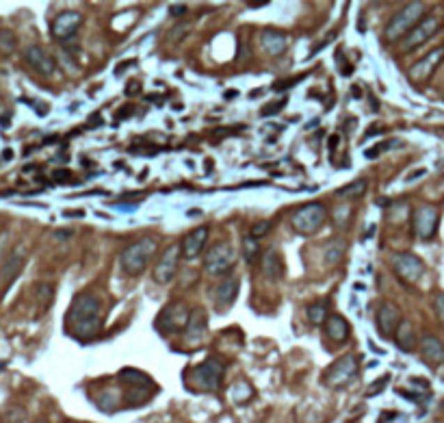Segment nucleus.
<instances>
[{
    "label": "nucleus",
    "instance_id": "1",
    "mask_svg": "<svg viewBox=\"0 0 444 423\" xmlns=\"http://www.w3.org/2000/svg\"><path fill=\"white\" fill-rule=\"evenodd\" d=\"M102 330V299L93 293H78L66 315V332L78 341H91Z\"/></svg>",
    "mask_w": 444,
    "mask_h": 423
},
{
    "label": "nucleus",
    "instance_id": "2",
    "mask_svg": "<svg viewBox=\"0 0 444 423\" xmlns=\"http://www.w3.org/2000/svg\"><path fill=\"white\" fill-rule=\"evenodd\" d=\"M158 244L154 237H141L132 244H128L122 254H119V263H122V269L128 276H139L144 274L150 265V260L156 256Z\"/></svg>",
    "mask_w": 444,
    "mask_h": 423
},
{
    "label": "nucleus",
    "instance_id": "3",
    "mask_svg": "<svg viewBox=\"0 0 444 423\" xmlns=\"http://www.w3.org/2000/svg\"><path fill=\"white\" fill-rule=\"evenodd\" d=\"M425 17V5L422 3H408L406 7H401L386 24V31H383V37L386 42H401L420 20Z\"/></svg>",
    "mask_w": 444,
    "mask_h": 423
},
{
    "label": "nucleus",
    "instance_id": "4",
    "mask_svg": "<svg viewBox=\"0 0 444 423\" xmlns=\"http://www.w3.org/2000/svg\"><path fill=\"white\" fill-rule=\"evenodd\" d=\"M193 309L189 306V302L185 299H171L169 304L158 313L156 317V330L163 336H171L178 332H185L189 317H191Z\"/></svg>",
    "mask_w": 444,
    "mask_h": 423
},
{
    "label": "nucleus",
    "instance_id": "5",
    "mask_svg": "<svg viewBox=\"0 0 444 423\" xmlns=\"http://www.w3.org/2000/svg\"><path fill=\"white\" fill-rule=\"evenodd\" d=\"M326 221H328V209L321 202H310V205L299 207L293 213L291 226L297 235L310 237V235H316L323 226H326Z\"/></svg>",
    "mask_w": 444,
    "mask_h": 423
},
{
    "label": "nucleus",
    "instance_id": "6",
    "mask_svg": "<svg viewBox=\"0 0 444 423\" xmlns=\"http://www.w3.org/2000/svg\"><path fill=\"white\" fill-rule=\"evenodd\" d=\"M236 263V250L232 248V244L228 241H219V244H213L206 254H204V272L208 276H228L230 269Z\"/></svg>",
    "mask_w": 444,
    "mask_h": 423
},
{
    "label": "nucleus",
    "instance_id": "7",
    "mask_svg": "<svg viewBox=\"0 0 444 423\" xmlns=\"http://www.w3.org/2000/svg\"><path fill=\"white\" fill-rule=\"evenodd\" d=\"M191 389L193 391H206L215 393L221 387V378H224V365L217 358H208L204 362L195 365L189 373Z\"/></svg>",
    "mask_w": 444,
    "mask_h": 423
},
{
    "label": "nucleus",
    "instance_id": "8",
    "mask_svg": "<svg viewBox=\"0 0 444 423\" xmlns=\"http://www.w3.org/2000/svg\"><path fill=\"white\" fill-rule=\"evenodd\" d=\"M355 373H358V360H355V356H340V358H336L332 365L323 371V385L326 387H330V389H345V387H349L351 382H353V378H355Z\"/></svg>",
    "mask_w": 444,
    "mask_h": 423
},
{
    "label": "nucleus",
    "instance_id": "9",
    "mask_svg": "<svg viewBox=\"0 0 444 423\" xmlns=\"http://www.w3.org/2000/svg\"><path fill=\"white\" fill-rule=\"evenodd\" d=\"M440 226V209L434 205H420L412 211V228L414 235L422 241L436 237Z\"/></svg>",
    "mask_w": 444,
    "mask_h": 423
},
{
    "label": "nucleus",
    "instance_id": "10",
    "mask_svg": "<svg viewBox=\"0 0 444 423\" xmlns=\"http://www.w3.org/2000/svg\"><path fill=\"white\" fill-rule=\"evenodd\" d=\"M180 258H183V250H180V244H174L169 248L163 250V254L158 256L152 278L156 285H169V282L176 278L178 267H180Z\"/></svg>",
    "mask_w": 444,
    "mask_h": 423
},
{
    "label": "nucleus",
    "instance_id": "11",
    "mask_svg": "<svg viewBox=\"0 0 444 423\" xmlns=\"http://www.w3.org/2000/svg\"><path fill=\"white\" fill-rule=\"evenodd\" d=\"M390 267L397 274V278H401L403 282H418L420 276L425 274V263H422L420 256H416L414 252L392 254Z\"/></svg>",
    "mask_w": 444,
    "mask_h": 423
},
{
    "label": "nucleus",
    "instance_id": "12",
    "mask_svg": "<svg viewBox=\"0 0 444 423\" xmlns=\"http://www.w3.org/2000/svg\"><path fill=\"white\" fill-rule=\"evenodd\" d=\"M438 31H440V20L436 15H425L406 37L401 39V50L410 52V50L422 46L425 42H429Z\"/></svg>",
    "mask_w": 444,
    "mask_h": 423
},
{
    "label": "nucleus",
    "instance_id": "13",
    "mask_svg": "<svg viewBox=\"0 0 444 423\" xmlns=\"http://www.w3.org/2000/svg\"><path fill=\"white\" fill-rule=\"evenodd\" d=\"M442 61H444V46L434 48V50H429L422 59H418V61L408 70V78L412 80V83H416V85L427 83V80L436 74V70L440 68Z\"/></svg>",
    "mask_w": 444,
    "mask_h": 423
},
{
    "label": "nucleus",
    "instance_id": "14",
    "mask_svg": "<svg viewBox=\"0 0 444 423\" xmlns=\"http://www.w3.org/2000/svg\"><path fill=\"white\" fill-rule=\"evenodd\" d=\"M401 311L395 302L383 299L381 304L377 306V332L383 339H395L399 326H401Z\"/></svg>",
    "mask_w": 444,
    "mask_h": 423
},
{
    "label": "nucleus",
    "instance_id": "15",
    "mask_svg": "<svg viewBox=\"0 0 444 423\" xmlns=\"http://www.w3.org/2000/svg\"><path fill=\"white\" fill-rule=\"evenodd\" d=\"M80 24H83V15L78 11H61L52 20L50 33L59 42H66V39H72L78 33Z\"/></svg>",
    "mask_w": 444,
    "mask_h": 423
},
{
    "label": "nucleus",
    "instance_id": "16",
    "mask_svg": "<svg viewBox=\"0 0 444 423\" xmlns=\"http://www.w3.org/2000/svg\"><path fill=\"white\" fill-rule=\"evenodd\" d=\"M24 61L39 76H52L54 70H56V64H54L52 54L46 48H42V46H29L24 50Z\"/></svg>",
    "mask_w": 444,
    "mask_h": 423
},
{
    "label": "nucleus",
    "instance_id": "17",
    "mask_svg": "<svg viewBox=\"0 0 444 423\" xmlns=\"http://www.w3.org/2000/svg\"><path fill=\"white\" fill-rule=\"evenodd\" d=\"M206 239H208V226H197L191 232H187L183 239H180V250H183V258L193 260L201 254L206 246Z\"/></svg>",
    "mask_w": 444,
    "mask_h": 423
},
{
    "label": "nucleus",
    "instance_id": "18",
    "mask_svg": "<svg viewBox=\"0 0 444 423\" xmlns=\"http://www.w3.org/2000/svg\"><path fill=\"white\" fill-rule=\"evenodd\" d=\"M206 330H208V315L201 309H193V313L189 317V324L185 328V343L187 346L201 343V339L206 336Z\"/></svg>",
    "mask_w": 444,
    "mask_h": 423
},
{
    "label": "nucleus",
    "instance_id": "19",
    "mask_svg": "<svg viewBox=\"0 0 444 423\" xmlns=\"http://www.w3.org/2000/svg\"><path fill=\"white\" fill-rule=\"evenodd\" d=\"M260 269H262L265 280L277 282V280H282V276H284V258H282V254L275 248H269L260 256Z\"/></svg>",
    "mask_w": 444,
    "mask_h": 423
},
{
    "label": "nucleus",
    "instance_id": "20",
    "mask_svg": "<svg viewBox=\"0 0 444 423\" xmlns=\"http://www.w3.org/2000/svg\"><path fill=\"white\" fill-rule=\"evenodd\" d=\"M238 289H240V285H238V280L234 276H226L224 280H221L219 285L215 287V304H217V309L219 311H228L236 302V297H238Z\"/></svg>",
    "mask_w": 444,
    "mask_h": 423
},
{
    "label": "nucleus",
    "instance_id": "21",
    "mask_svg": "<svg viewBox=\"0 0 444 423\" xmlns=\"http://www.w3.org/2000/svg\"><path fill=\"white\" fill-rule=\"evenodd\" d=\"M323 328H326L328 339L334 341V343H345V341L349 339V334H351V324L342 315H338V313L328 315Z\"/></svg>",
    "mask_w": 444,
    "mask_h": 423
},
{
    "label": "nucleus",
    "instance_id": "22",
    "mask_svg": "<svg viewBox=\"0 0 444 423\" xmlns=\"http://www.w3.org/2000/svg\"><path fill=\"white\" fill-rule=\"evenodd\" d=\"M260 46H262V50H265L267 57H282L286 52L289 39L282 31L269 29V31H265L260 35Z\"/></svg>",
    "mask_w": 444,
    "mask_h": 423
},
{
    "label": "nucleus",
    "instance_id": "23",
    "mask_svg": "<svg viewBox=\"0 0 444 423\" xmlns=\"http://www.w3.org/2000/svg\"><path fill=\"white\" fill-rule=\"evenodd\" d=\"M418 348H420V356L425 358L427 365H440V362H444V343L436 334L422 336Z\"/></svg>",
    "mask_w": 444,
    "mask_h": 423
},
{
    "label": "nucleus",
    "instance_id": "24",
    "mask_svg": "<svg viewBox=\"0 0 444 423\" xmlns=\"http://www.w3.org/2000/svg\"><path fill=\"white\" fill-rule=\"evenodd\" d=\"M24 263H26V254H24L22 248H17L13 254L7 256V263L3 265V269H0V280H3V287L5 289L15 280V276L20 274V269H22Z\"/></svg>",
    "mask_w": 444,
    "mask_h": 423
},
{
    "label": "nucleus",
    "instance_id": "25",
    "mask_svg": "<svg viewBox=\"0 0 444 423\" xmlns=\"http://www.w3.org/2000/svg\"><path fill=\"white\" fill-rule=\"evenodd\" d=\"M395 343H397V348L401 352H406V354L416 350L418 336H416V330H414V326L410 324V321H401V326H399V330L395 334Z\"/></svg>",
    "mask_w": 444,
    "mask_h": 423
},
{
    "label": "nucleus",
    "instance_id": "26",
    "mask_svg": "<svg viewBox=\"0 0 444 423\" xmlns=\"http://www.w3.org/2000/svg\"><path fill=\"white\" fill-rule=\"evenodd\" d=\"M119 380L124 382V385H128L130 389H146L150 391L154 385H152V380L144 373V371H137V369H122V373H119Z\"/></svg>",
    "mask_w": 444,
    "mask_h": 423
},
{
    "label": "nucleus",
    "instance_id": "27",
    "mask_svg": "<svg viewBox=\"0 0 444 423\" xmlns=\"http://www.w3.org/2000/svg\"><path fill=\"white\" fill-rule=\"evenodd\" d=\"M345 252H347V244L342 239H332L330 244L326 246V252H323V260H326V265L328 267H336V265H340V260H342V256H345Z\"/></svg>",
    "mask_w": 444,
    "mask_h": 423
},
{
    "label": "nucleus",
    "instance_id": "28",
    "mask_svg": "<svg viewBox=\"0 0 444 423\" xmlns=\"http://www.w3.org/2000/svg\"><path fill=\"white\" fill-rule=\"evenodd\" d=\"M367 187H369L367 180H353V183H349L347 187L338 189L336 195L338 198H345V200H358V198H362V195L367 193Z\"/></svg>",
    "mask_w": 444,
    "mask_h": 423
},
{
    "label": "nucleus",
    "instance_id": "29",
    "mask_svg": "<svg viewBox=\"0 0 444 423\" xmlns=\"http://www.w3.org/2000/svg\"><path fill=\"white\" fill-rule=\"evenodd\" d=\"M306 313H308L310 324L323 326V324H326V319H328V302H314V304L308 306Z\"/></svg>",
    "mask_w": 444,
    "mask_h": 423
},
{
    "label": "nucleus",
    "instance_id": "30",
    "mask_svg": "<svg viewBox=\"0 0 444 423\" xmlns=\"http://www.w3.org/2000/svg\"><path fill=\"white\" fill-rule=\"evenodd\" d=\"M252 395H254V391L250 387V382H245V380L236 382V385L232 387V397H234L236 404H247V401L252 399Z\"/></svg>",
    "mask_w": 444,
    "mask_h": 423
},
{
    "label": "nucleus",
    "instance_id": "31",
    "mask_svg": "<svg viewBox=\"0 0 444 423\" xmlns=\"http://www.w3.org/2000/svg\"><path fill=\"white\" fill-rule=\"evenodd\" d=\"M243 256H245L247 263H256V260L260 258V246H258V239L256 237L247 235L243 239Z\"/></svg>",
    "mask_w": 444,
    "mask_h": 423
},
{
    "label": "nucleus",
    "instance_id": "32",
    "mask_svg": "<svg viewBox=\"0 0 444 423\" xmlns=\"http://www.w3.org/2000/svg\"><path fill=\"white\" fill-rule=\"evenodd\" d=\"M189 31H191V24L189 22H178L176 27H171L169 29V33H167V42L169 44H178V42H183V39L189 35Z\"/></svg>",
    "mask_w": 444,
    "mask_h": 423
},
{
    "label": "nucleus",
    "instance_id": "33",
    "mask_svg": "<svg viewBox=\"0 0 444 423\" xmlns=\"http://www.w3.org/2000/svg\"><path fill=\"white\" fill-rule=\"evenodd\" d=\"M15 44H17V39H15V33L5 29V31H0V52L3 54H11L15 50Z\"/></svg>",
    "mask_w": 444,
    "mask_h": 423
},
{
    "label": "nucleus",
    "instance_id": "34",
    "mask_svg": "<svg viewBox=\"0 0 444 423\" xmlns=\"http://www.w3.org/2000/svg\"><path fill=\"white\" fill-rule=\"evenodd\" d=\"M399 144L397 139H388V141H381V144H377V146H373V148H369L367 152H365V156L367 158H377L379 154H383L386 150H390V148H395Z\"/></svg>",
    "mask_w": 444,
    "mask_h": 423
},
{
    "label": "nucleus",
    "instance_id": "35",
    "mask_svg": "<svg viewBox=\"0 0 444 423\" xmlns=\"http://www.w3.org/2000/svg\"><path fill=\"white\" fill-rule=\"evenodd\" d=\"M39 299H42V311H46L50 306V302H52V295H54V287L50 285V282H42L39 285V291H37Z\"/></svg>",
    "mask_w": 444,
    "mask_h": 423
},
{
    "label": "nucleus",
    "instance_id": "36",
    "mask_svg": "<svg viewBox=\"0 0 444 423\" xmlns=\"http://www.w3.org/2000/svg\"><path fill=\"white\" fill-rule=\"evenodd\" d=\"M349 217H351V207L338 205V207L334 209V221H336V226H347V224H349Z\"/></svg>",
    "mask_w": 444,
    "mask_h": 423
},
{
    "label": "nucleus",
    "instance_id": "37",
    "mask_svg": "<svg viewBox=\"0 0 444 423\" xmlns=\"http://www.w3.org/2000/svg\"><path fill=\"white\" fill-rule=\"evenodd\" d=\"M284 107H286V100H277V103H269V105H265V107L260 109V115H262V117H271V115L280 113Z\"/></svg>",
    "mask_w": 444,
    "mask_h": 423
},
{
    "label": "nucleus",
    "instance_id": "38",
    "mask_svg": "<svg viewBox=\"0 0 444 423\" xmlns=\"http://www.w3.org/2000/svg\"><path fill=\"white\" fill-rule=\"evenodd\" d=\"M304 78V74H299V76H295V78H286V80H280V83H273L271 85V89L273 91H286V89H291V87H295L299 80Z\"/></svg>",
    "mask_w": 444,
    "mask_h": 423
},
{
    "label": "nucleus",
    "instance_id": "39",
    "mask_svg": "<svg viewBox=\"0 0 444 423\" xmlns=\"http://www.w3.org/2000/svg\"><path fill=\"white\" fill-rule=\"evenodd\" d=\"M388 380H390V376H381L379 380H375V382H373V385L369 387L367 395H369V397H373V395L381 393L383 389H386V387H388Z\"/></svg>",
    "mask_w": 444,
    "mask_h": 423
},
{
    "label": "nucleus",
    "instance_id": "40",
    "mask_svg": "<svg viewBox=\"0 0 444 423\" xmlns=\"http://www.w3.org/2000/svg\"><path fill=\"white\" fill-rule=\"evenodd\" d=\"M434 309H436V315L440 319V324L444 328V291H440L436 297H434Z\"/></svg>",
    "mask_w": 444,
    "mask_h": 423
},
{
    "label": "nucleus",
    "instance_id": "41",
    "mask_svg": "<svg viewBox=\"0 0 444 423\" xmlns=\"http://www.w3.org/2000/svg\"><path fill=\"white\" fill-rule=\"evenodd\" d=\"M269 228H271V221H258V224H254L252 226V237H256V239H260L262 235H267L269 232Z\"/></svg>",
    "mask_w": 444,
    "mask_h": 423
},
{
    "label": "nucleus",
    "instance_id": "42",
    "mask_svg": "<svg viewBox=\"0 0 444 423\" xmlns=\"http://www.w3.org/2000/svg\"><path fill=\"white\" fill-rule=\"evenodd\" d=\"M169 13H171L174 17H183L185 13H189V7H187V5H171V7H169Z\"/></svg>",
    "mask_w": 444,
    "mask_h": 423
},
{
    "label": "nucleus",
    "instance_id": "43",
    "mask_svg": "<svg viewBox=\"0 0 444 423\" xmlns=\"http://www.w3.org/2000/svg\"><path fill=\"white\" fill-rule=\"evenodd\" d=\"M68 178H70V170H56V172L52 174V180H54V183H66Z\"/></svg>",
    "mask_w": 444,
    "mask_h": 423
},
{
    "label": "nucleus",
    "instance_id": "44",
    "mask_svg": "<svg viewBox=\"0 0 444 423\" xmlns=\"http://www.w3.org/2000/svg\"><path fill=\"white\" fill-rule=\"evenodd\" d=\"M141 94V83L139 80H130V85L126 87V96H137Z\"/></svg>",
    "mask_w": 444,
    "mask_h": 423
},
{
    "label": "nucleus",
    "instance_id": "45",
    "mask_svg": "<svg viewBox=\"0 0 444 423\" xmlns=\"http://www.w3.org/2000/svg\"><path fill=\"white\" fill-rule=\"evenodd\" d=\"M132 111H135V107H132V105H126V107H122V109H119V111L115 113V117H117V119H126Z\"/></svg>",
    "mask_w": 444,
    "mask_h": 423
},
{
    "label": "nucleus",
    "instance_id": "46",
    "mask_svg": "<svg viewBox=\"0 0 444 423\" xmlns=\"http://www.w3.org/2000/svg\"><path fill=\"white\" fill-rule=\"evenodd\" d=\"M135 64H137L135 59H130V61H124V64H119V66L115 68V74H117V76H119V74H124V72H126L130 66H135Z\"/></svg>",
    "mask_w": 444,
    "mask_h": 423
},
{
    "label": "nucleus",
    "instance_id": "47",
    "mask_svg": "<svg viewBox=\"0 0 444 423\" xmlns=\"http://www.w3.org/2000/svg\"><path fill=\"white\" fill-rule=\"evenodd\" d=\"M74 232L72 230H68V228H63V230H54V239H59V241H66V239H70Z\"/></svg>",
    "mask_w": 444,
    "mask_h": 423
},
{
    "label": "nucleus",
    "instance_id": "48",
    "mask_svg": "<svg viewBox=\"0 0 444 423\" xmlns=\"http://www.w3.org/2000/svg\"><path fill=\"white\" fill-rule=\"evenodd\" d=\"M427 174V170L425 168H422V170H418V172H412V174H408L406 176V180H408V183H410V180H416V178H420V176H425Z\"/></svg>",
    "mask_w": 444,
    "mask_h": 423
},
{
    "label": "nucleus",
    "instance_id": "49",
    "mask_svg": "<svg viewBox=\"0 0 444 423\" xmlns=\"http://www.w3.org/2000/svg\"><path fill=\"white\" fill-rule=\"evenodd\" d=\"M340 74H342V76H351V74H353V68H351L347 61H345V64H340Z\"/></svg>",
    "mask_w": 444,
    "mask_h": 423
},
{
    "label": "nucleus",
    "instance_id": "50",
    "mask_svg": "<svg viewBox=\"0 0 444 423\" xmlns=\"http://www.w3.org/2000/svg\"><path fill=\"white\" fill-rule=\"evenodd\" d=\"M7 239H9V235H7V232H3V235H0V256H3V252H5Z\"/></svg>",
    "mask_w": 444,
    "mask_h": 423
},
{
    "label": "nucleus",
    "instance_id": "51",
    "mask_svg": "<svg viewBox=\"0 0 444 423\" xmlns=\"http://www.w3.org/2000/svg\"><path fill=\"white\" fill-rule=\"evenodd\" d=\"M91 117H93V119L87 124V128H95L98 124H102V119H100V115H98V113H95V115H91Z\"/></svg>",
    "mask_w": 444,
    "mask_h": 423
},
{
    "label": "nucleus",
    "instance_id": "52",
    "mask_svg": "<svg viewBox=\"0 0 444 423\" xmlns=\"http://www.w3.org/2000/svg\"><path fill=\"white\" fill-rule=\"evenodd\" d=\"M66 215H70V217H80V215H83V211H66Z\"/></svg>",
    "mask_w": 444,
    "mask_h": 423
},
{
    "label": "nucleus",
    "instance_id": "53",
    "mask_svg": "<svg viewBox=\"0 0 444 423\" xmlns=\"http://www.w3.org/2000/svg\"><path fill=\"white\" fill-rule=\"evenodd\" d=\"M336 144H338V135H334V137L330 139V148H334Z\"/></svg>",
    "mask_w": 444,
    "mask_h": 423
},
{
    "label": "nucleus",
    "instance_id": "54",
    "mask_svg": "<svg viewBox=\"0 0 444 423\" xmlns=\"http://www.w3.org/2000/svg\"><path fill=\"white\" fill-rule=\"evenodd\" d=\"M265 5H267V3H250V7H252V9H258V7H265Z\"/></svg>",
    "mask_w": 444,
    "mask_h": 423
},
{
    "label": "nucleus",
    "instance_id": "55",
    "mask_svg": "<svg viewBox=\"0 0 444 423\" xmlns=\"http://www.w3.org/2000/svg\"><path fill=\"white\" fill-rule=\"evenodd\" d=\"M351 91H353V96H355V98H360V96H362V89H360V87H353Z\"/></svg>",
    "mask_w": 444,
    "mask_h": 423
}]
</instances>
